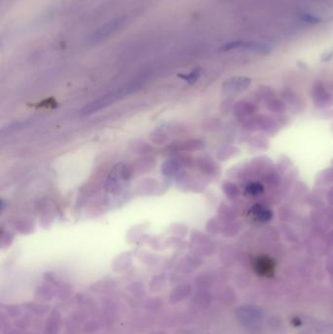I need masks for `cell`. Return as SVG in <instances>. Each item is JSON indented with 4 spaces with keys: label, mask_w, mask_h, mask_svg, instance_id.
Here are the masks:
<instances>
[{
    "label": "cell",
    "mask_w": 333,
    "mask_h": 334,
    "mask_svg": "<svg viewBox=\"0 0 333 334\" xmlns=\"http://www.w3.org/2000/svg\"><path fill=\"white\" fill-rule=\"evenodd\" d=\"M237 319L247 329H256L261 326L264 315L260 308L253 305H242L236 310Z\"/></svg>",
    "instance_id": "cell-1"
},
{
    "label": "cell",
    "mask_w": 333,
    "mask_h": 334,
    "mask_svg": "<svg viewBox=\"0 0 333 334\" xmlns=\"http://www.w3.org/2000/svg\"><path fill=\"white\" fill-rule=\"evenodd\" d=\"M125 23H126L125 17H119L110 21L89 36L88 38L89 42L98 43L105 39H108L109 37L117 33L120 30H121L124 27Z\"/></svg>",
    "instance_id": "cell-2"
},
{
    "label": "cell",
    "mask_w": 333,
    "mask_h": 334,
    "mask_svg": "<svg viewBox=\"0 0 333 334\" xmlns=\"http://www.w3.org/2000/svg\"><path fill=\"white\" fill-rule=\"evenodd\" d=\"M193 291V287L190 283H181L178 284L169 295V302L171 304H177L186 298H188Z\"/></svg>",
    "instance_id": "cell-3"
},
{
    "label": "cell",
    "mask_w": 333,
    "mask_h": 334,
    "mask_svg": "<svg viewBox=\"0 0 333 334\" xmlns=\"http://www.w3.org/2000/svg\"><path fill=\"white\" fill-rule=\"evenodd\" d=\"M62 317L58 310L54 309L44 325V334H58L61 329Z\"/></svg>",
    "instance_id": "cell-4"
},
{
    "label": "cell",
    "mask_w": 333,
    "mask_h": 334,
    "mask_svg": "<svg viewBox=\"0 0 333 334\" xmlns=\"http://www.w3.org/2000/svg\"><path fill=\"white\" fill-rule=\"evenodd\" d=\"M55 296L54 289L50 284H41L36 287L34 291V299L38 302L47 303Z\"/></svg>",
    "instance_id": "cell-5"
},
{
    "label": "cell",
    "mask_w": 333,
    "mask_h": 334,
    "mask_svg": "<svg viewBox=\"0 0 333 334\" xmlns=\"http://www.w3.org/2000/svg\"><path fill=\"white\" fill-rule=\"evenodd\" d=\"M23 308L30 314L31 315H36V316H43L47 314L50 311V306L38 302V301H32V302H27L23 305Z\"/></svg>",
    "instance_id": "cell-6"
},
{
    "label": "cell",
    "mask_w": 333,
    "mask_h": 334,
    "mask_svg": "<svg viewBox=\"0 0 333 334\" xmlns=\"http://www.w3.org/2000/svg\"><path fill=\"white\" fill-rule=\"evenodd\" d=\"M273 262L265 256L259 257L255 262V270L261 275H270L273 273Z\"/></svg>",
    "instance_id": "cell-7"
},
{
    "label": "cell",
    "mask_w": 333,
    "mask_h": 334,
    "mask_svg": "<svg viewBox=\"0 0 333 334\" xmlns=\"http://www.w3.org/2000/svg\"><path fill=\"white\" fill-rule=\"evenodd\" d=\"M180 166H181L180 161L176 159H169L162 164L161 172L165 176H174L179 172Z\"/></svg>",
    "instance_id": "cell-8"
},
{
    "label": "cell",
    "mask_w": 333,
    "mask_h": 334,
    "mask_svg": "<svg viewBox=\"0 0 333 334\" xmlns=\"http://www.w3.org/2000/svg\"><path fill=\"white\" fill-rule=\"evenodd\" d=\"M117 314H118V309L115 303H113L112 301H107L104 307V319H105L104 321L108 325L113 324L116 321Z\"/></svg>",
    "instance_id": "cell-9"
},
{
    "label": "cell",
    "mask_w": 333,
    "mask_h": 334,
    "mask_svg": "<svg viewBox=\"0 0 333 334\" xmlns=\"http://www.w3.org/2000/svg\"><path fill=\"white\" fill-rule=\"evenodd\" d=\"M131 265V256L128 253L122 254L120 257H118L114 262V270L117 272H122L127 270Z\"/></svg>",
    "instance_id": "cell-10"
},
{
    "label": "cell",
    "mask_w": 333,
    "mask_h": 334,
    "mask_svg": "<svg viewBox=\"0 0 333 334\" xmlns=\"http://www.w3.org/2000/svg\"><path fill=\"white\" fill-rule=\"evenodd\" d=\"M202 146V143L199 140H189L186 142L179 143V145L176 147V150L180 151H195L200 149Z\"/></svg>",
    "instance_id": "cell-11"
},
{
    "label": "cell",
    "mask_w": 333,
    "mask_h": 334,
    "mask_svg": "<svg viewBox=\"0 0 333 334\" xmlns=\"http://www.w3.org/2000/svg\"><path fill=\"white\" fill-rule=\"evenodd\" d=\"M127 289H128V291L132 295H134V297H136V298H142V297H144L146 295V290H145V287H144L143 283L138 282V281L131 283L127 287Z\"/></svg>",
    "instance_id": "cell-12"
},
{
    "label": "cell",
    "mask_w": 333,
    "mask_h": 334,
    "mask_svg": "<svg viewBox=\"0 0 333 334\" xmlns=\"http://www.w3.org/2000/svg\"><path fill=\"white\" fill-rule=\"evenodd\" d=\"M2 307L5 310V314L13 319H18L23 313L22 307L19 305H3Z\"/></svg>",
    "instance_id": "cell-13"
},
{
    "label": "cell",
    "mask_w": 333,
    "mask_h": 334,
    "mask_svg": "<svg viewBox=\"0 0 333 334\" xmlns=\"http://www.w3.org/2000/svg\"><path fill=\"white\" fill-rule=\"evenodd\" d=\"M164 284H165V278H164V276L162 274L153 276L151 281V292H153V293L159 292L162 289Z\"/></svg>",
    "instance_id": "cell-14"
},
{
    "label": "cell",
    "mask_w": 333,
    "mask_h": 334,
    "mask_svg": "<svg viewBox=\"0 0 333 334\" xmlns=\"http://www.w3.org/2000/svg\"><path fill=\"white\" fill-rule=\"evenodd\" d=\"M113 287L112 285V281H109V280H101L97 283H95L93 286H92V290L97 292V293H104V292H107L109 290H111Z\"/></svg>",
    "instance_id": "cell-15"
},
{
    "label": "cell",
    "mask_w": 333,
    "mask_h": 334,
    "mask_svg": "<svg viewBox=\"0 0 333 334\" xmlns=\"http://www.w3.org/2000/svg\"><path fill=\"white\" fill-rule=\"evenodd\" d=\"M100 328H101V326H100L98 321L91 320V321H88L84 324L83 331L86 334H95L96 332H98L100 330Z\"/></svg>",
    "instance_id": "cell-16"
},
{
    "label": "cell",
    "mask_w": 333,
    "mask_h": 334,
    "mask_svg": "<svg viewBox=\"0 0 333 334\" xmlns=\"http://www.w3.org/2000/svg\"><path fill=\"white\" fill-rule=\"evenodd\" d=\"M194 303L200 307H205L208 305V294L205 292H199L194 296Z\"/></svg>",
    "instance_id": "cell-17"
},
{
    "label": "cell",
    "mask_w": 333,
    "mask_h": 334,
    "mask_svg": "<svg viewBox=\"0 0 333 334\" xmlns=\"http://www.w3.org/2000/svg\"><path fill=\"white\" fill-rule=\"evenodd\" d=\"M162 306V301L159 298H151L149 300L146 301L145 303V307L148 310L153 311V310H157Z\"/></svg>",
    "instance_id": "cell-18"
},
{
    "label": "cell",
    "mask_w": 333,
    "mask_h": 334,
    "mask_svg": "<svg viewBox=\"0 0 333 334\" xmlns=\"http://www.w3.org/2000/svg\"><path fill=\"white\" fill-rule=\"evenodd\" d=\"M71 286L69 284H61L58 287V295L61 299H67L71 293Z\"/></svg>",
    "instance_id": "cell-19"
},
{
    "label": "cell",
    "mask_w": 333,
    "mask_h": 334,
    "mask_svg": "<svg viewBox=\"0 0 333 334\" xmlns=\"http://www.w3.org/2000/svg\"><path fill=\"white\" fill-rule=\"evenodd\" d=\"M179 76L182 77L183 79L187 80L188 82L193 83V82H195V81L198 79V77L200 76V69H195L194 71H192V72H191L190 74H188V75L181 74V75H179Z\"/></svg>",
    "instance_id": "cell-20"
},
{
    "label": "cell",
    "mask_w": 333,
    "mask_h": 334,
    "mask_svg": "<svg viewBox=\"0 0 333 334\" xmlns=\"http://www.w3.org/2000/svg\"><path fill=\"white\" fill-rule=\"evenodd\" d=\"M30 322H31V318L30 316H24L20 318V320H18V322L16 323V326L20 329H26L30 325Z\"/></svg>",
    "instance_id": "cell-21"
},
{
    "label": "cell",
    "mask_w": 333,
    "mask_h": 334,
    "mask_svg": "<svg viewBox=\"0 0 333 334\" xmlns=\"http://www.w3.org/2000/svg\"><path fill=\"white\" fill-rule=\"evenodd\" d=\"M247 192L251 195H258L263 192V187L257 183H254L247 187Z\"/></svg>",
    "instance_id": "cell-22"
},
{
    "label": "cell",
    "mask_w": 333,
    "mask_h": 334,
    "mask_svg": "<svg viewBox=\"0 0 333 334\" xmlns=\"http://www.w3.org/2000/svg\"><path fill=\"white\" fill-rule=\"evenodd\" d=\"M301 19L306 22V23H310V24H317L320 19L318 17H315L314 15H311V14H308V13H304L301 15Z\"/></svg>",
    "instance_id": "cell-23"
},
{
    "label": "cell",
    "mask_w": 333,
    "mask_h": 334,
    "mask_svg": "<svg viewBox=\"0 0 333 334\" xmlns=\"http://www.w3.org/2000/svg\"><path fill=\"white\" fill-rule=\"evenodd\" d=\"M7 316V315H6ZM6 316L2 313L1 314V320H0V327H1V330L2 332H8L9 331V328H10V324L6 318Z\"/></svg>",
    "instance_id": "cell-24"
},
{
    "label": "cell",
    "mask_w": 333,
    "mask_h": 334,
    "mask_svg": "<svg viewBox=\"0 0 333 334\" xmlns=\"http://www.w3.org/2000/svg\"><path fill=\"white\" fill-rule=\"evenodd\" d=\"M5 334H22L21 331L18 329H14V330H9L8 332H6Z\"/></svg>",
    "instance_id": "cell-25"
},
{
    "label": "cell",
    "mask_w": 333,
    "mask_h": 334,
    "mask_svg": "<svg viewBox=\"0 0 333 334\" xmlns=\"http://www.w3.org/2000/svg\"><path fill=\"white\" fill-rule=\"evenodd\" d=\"M38 334L37 333H33V332H31V333H29V334Z\"/></svg>",
    "instance_id": "cell-26"
}]
</instances>
